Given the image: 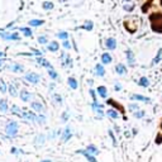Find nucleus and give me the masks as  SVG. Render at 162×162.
<instances>
[{"instance_id": "26", "label": "nucleus", "mask_w": 162, "mask_h": 162, "mask_svg": "<svg viewBox=\"0 0 162 162\" xmlns=\"http://www.w3.org/2000/svg\"><path fill=\"white\" fill-rule=\"evenodd\" d=\"M58 43L56 42V41H53V42H51L48 45V51H51V52H56V51H58Z\"/></svg>"}, {"instance_id": "2", "label": "nucleus", "mask_w": 162, "mask_h": 162, "mask_svg": "<svg viewBox=\"0 0 162 162\" xmlns=\"http://www.w3.org/2000/svg\"><path fill=\"white\" fill-rule=\"evenodd\" d=\"M5 133L9 137H15L18 133V123L14 122V120H9L7 127H5Z\"/></svg>"}, {"instance_id": "50", "label": "nucleus", "mask_w": 162, "mask_h": 162, "mask_svg": "<svg viewBox=\"0 0 162 162\" xmlns=\"http://www.w3.org/2000/svg\"><path fill=\"white\" fill-rule=\"evenodd\" d=\"M160 128H161V131H162V122H161V125H160Z\"/></svg>"}, {"instance_id": "3", "label": "nucleus", "mask_w": 162, "mask_h": 162, "mask_svg": "<svg viewBox=\"0 0 162 162\" xmlns=\"http://www.w3.org/2000/svg\"><path fill=\"white\" fill-rule=\"evenodd\" d=\"M0 37L5 41H19L20 38L18 36V33H8V32H3V29H0Z\"/></svg>"}, {"instance_id": "21", "label": "nucleus", "mask_w": 162, "mask_h": 162, "mask_svg": "<svg viewBox=\"0 0 162 162\" xmlns=\"http://www.w3.org/2000/svg\"><path fill=\"white\" fill-rule=\"evenodd\" d=\"M0 111L1 113H7L8 111V103L4 99H0Z\"/></svg>"}, {"instance_id": "17", "label": "nucleus", "mask_w": 162, "mask_h": 162, "mask_svg": "<svg viewBox=\"0 0 162 162\" xmlns=\"http://www.w3.org/2000/svg\"><path fill=\"white\" fill-rule=\"evenodd\" d=\"M67 84H69V86L71 87V89H73V90H76V89H77V86H79L77 80H76V79H73V77H69Z\"/></svg>"}, {"instance_id": "16", "label": "nucleus", "mask_w": 162, "mask_h": 162, "mask_svg": "<svg viewBox=\"0 0 162 162\" xmlns=\"http://www.w3.org/2000/svg\"><path fill=\"white\" fill-rule=\"evenodd\" d=\"M115 72L118 73V75H124V73L127 72L125 66L124 65H122V63H118L115 66Z\"/></svg>"}, {"instance_id": "15", "label": "nucleus", "mask_w": 162, "mask_h": 162, "mask_svg": "<svg viewBox=\"0 0 162 162\" xmlns=\"http://www.w3.org/2000/svg\"><path fill=\"white\" fill-rule=\"evenodd\" d=\"M95 73L98 76H104L105 75V70H104V67H103L101 63H98L95 66Z\"/></svg>"}, {"instance_id": "38", "label": "nucleus", "mask_w": 162, "mask_h": 162, "mask_svg": "<svg viewBox=\"0 0 162 162\" xmlns=\"http://www.w3.org/2000/svg\"><path fill=\"white\" fill-rule=\"evenodd\" d=\"M134 8V4H124V9L127 11H132Z\"/></svg>"}, {"instance_id": "43", "label": "nucleus", "mask_w": 162, "mask_h": 162, "mask_svg": "<svg viewBox=\"0 0 162 162\" xmlns=\"http://www.w3.org/2000/svg\"><path fill=\"white\" fill-rule=\"evenodd\" d=\"M109 135H110V137H111V139H113V144H114V146H117V141H115V138H114V134H113V132H109Z\"/></svg>"}, {"instance_id": "44", "label": "nucleus", "mask_w": 162, "mask_h": 162, "mask_svg": "<svg viewBox=\"0 0 162 162\" xmlns=\"http://www.w3.org/2000/svg\"><path fill=\"white\" fill-rule=\"evenodd\" d=\"M67 119H69V114L65 111V113L62 114V120H63V122H67Z\"/></svg>"}, {"instance_id": "40", "label": "nucleus", "mask_w": 162, "mask_h": 162, "mask_svg": "<svg viewBox=\"0 0 162 162\" xmlns=\"http://www.w3.org/2000/svg\"><path fill=\"white\" fill-rule=\"evenodd\" d=\"M131 110H133V111H137L138 110V104H129V107H128Z\"/></svg>"}, {"instance_id": "12", "label": "nucleus", "mask_w": 162, "mask_h": 162, "mask_svg": "<svg viewBox=\"0 0 162 162\" xmlns=\"http://www.w3.org/2000/svg\"><path fill=\"white\" fill-rule=\"evenodd\" d=\"M9 69L13 72H23V71H24V67H23L22 65H19V63H13Z\"/></svg>"}, {"instance_id": "18", "label": "nucleus", "mask_w": 162, "mask_h": 162, "mask_svg": "<svg viewBox=\"0 0 162 162\" xmlns=\"http://www.w3.org/2000/svg\"><path fill=\"white\" fill-rule=\"evenodd\" d=\"M77 153H80V155H84L85 157H86V160H89V162H96L95 157H93L91 155H89V153H87L86 151H82V149H79Z\"/></svg>"}, {"instance_id": "32", "label": "nucleus", "mask_w": 162, "mask_h": 162, "mask_svg": "<svg viewBox=\"0 0 162 162\" xmlns=\"http://www.w3.org/2000/svg\"><path fill=\"white\" fill-rule=\"evenodd\" d=\"M48 75L51 76V79H53V80H57V79H58L57 72H56L53 69H49V70H48Z\"/></svg>"}, {"instance_id": "48", "label": "nucleus", "mask_w": 162, "mask_h": 162, "mask_svg": "<svg viewBox=\"0 0 162 162\" xmlns=\"http://www.w3.org/2000/svg\"><path fill=\"white\" fill-rule=\"evenodd\" d=\"M41 162H52L51 160H43V161H41Z\"/></svg>"}, {"instance_id": "27", "label": "nucleus", "mask_w": 162, "mask_h": 162, "mask_svg": "<svg viewBox=\"0 0 162 162\" xmlns=\"http://www.w3.org/2000/svg\"><path fill=\"white\" fill-rule=\"evenodd\" d=\"M10 110H11V113L15 114V115L22 117V113H23V111L20 110V108L18 107V105H11V109H10Z\"/></svg>"}, {"instance_id": "45", "label": "nucleus", "mask_w": 162, "mask_h": 162, "mask_svg": "<svg viewBox=\"0 0 162 162\" xmlns=\"http://www.w3.org/2000/svg\"><path fill=\"white\" fill-rule=\"evenodd\" d=\"M20 152H22V151H19V149L14 148V147L11 148V153H13V155H18V153H20Z\"/></svg>"}, {"instance_id": "22", "label": "nucleus", "mask_w": 162, "mask_h": 162, "mask_svg": "<svg viewBox=\"0 0 162 162\" xmlns=\"http://www.w3.org/2000/svg\"><path fill=\"white\" fill-rule=\"evenodd\" d=\"M101 62L104 63V65L110 63L111 62V56L109 55V53H103L101 55Z\"/></svg>"}, {"instance_id": "33", "label": "nucleus", "mask_w": 162, "mask_h": 162, "mask_svg": "<svg viewBox=\"0 0 162 162\" xmlns=\"http://www.w3.org/2000/svg\"><path fill=\"white\" fill-rule=\"evenodd\" d=\"M48 42V38L46 36H39L38 37V43H41V45H46V43Z\"/></svg>"}, {"instance_id": "39", "label": "nucleus", "mask_w": 162, "mask_h": 162, "mask_svg": "<svg viewBox=\"0 0 162 162\" xmlns=\"http://www.w3.org/2000/svg\"><path fill=\"white\" fill-rule=\"evenodd\" d=\"M143 115H144V111H143V110L135 111V113H134V117H135V118H142Z\"/></svg>"}, {"instance_id": "47", "label": "nucleus", "mask_w": 162, "mask_h": 162, "mask_svg": "<svg viewBox=\"0 0 162 162\" xmlns=\"http://www.w3.org/2000/svg\"><path fill=\"white\" fill-rule=\"evenodd\" d=\"M114 89H115V91H119L120 89H122V86H120V84H115V86H114Z\"/></svg>"}, {"instance_id": "14", "label": "nucleus", "mask_w": 162, "mask_h": 162, "mask_svg": "<svg viewBox=\"0 0 162 162\" xmlns=\"http://www.w3.org/2000/svg\"><path fill=\"white\" fill-rule=\"evenodd\" d=\"M85 151L89 153V155H98V153H99V149L96 148V147L94 146V144H90V146H87Z\"/></svg>"}, {"instance_id": "23", "label": "nucleus", "mask_w": 162, "mask_h": 162, "mask_svg": "<svg viewBox=\"0 0 162 162\" xmlns=\"http://www.w3.org/2000/svg\"><path fill=\"white\" fill-rule=\"evenodd\" d=\"M138 85L142 87H148L149 86V80L147 77H141L139 81H138Z\"/></svg>"}, {"instance_id": "30", "label": "nucleus", "mask_w": 162, "mask_h": 162, "mask_svg": "<svg viewBox=\"0 0 162 162\" xmlns=\"http://www.w3.org/2000/svg\"><path fill=\"white\" fill-rule=\"evenodd\" d=\"M8 89H9V94H10L11 96H17V95H18V91H17V87L14 86L13 84L9 85V87H8Z\"/></svg>"}, {"instance_id": "35", "label": "nucleus", "mask_w": 162, "mask_h": 162, "mask_svg": "<svg viewBox=\"0 0 162 162\" xmlns=\"http://www.w3.org/2000/svg\"><path fill=\"white\" fill-rule=\"evenodd\" d=\"M93 22L91 20H86V23H85V25H84V28L86 29V31H91L93 29Z\"/></svg>"}, {"instance_id": "11", "label": "nucleus", "mask_w": 162, "mask_h": 162, "mask_svg": "<svg viewBox=\"0 0 162 162\" xmlns=\"http://www.w3.org/2000/svg\"><path fill=\"white\" fill-rule=\"evenodd\" d=\"M19 95H20V99H22L23 101H29V100H31V94H29V91L25 90V89H23L20 91Z\"/></svg>"}, {"instance_id": "51", "label": "nucleus", "mask_w": 162, "mask_h": 162, "mask_svg": "<svg viewBox=\"0 0 162 162\" xmlns=\"http://www.w3.org/2000/svg\"><path fill=\"white\" fill-rule=\"evenodd\" d=\"M0 56H4V53H1V52H0Z\"/></svg>"}, {"instance_id": "9", "label": "nucleus", "mask_w": 162, "mask_h": 162, "mask_svg": "<svg viewBox=\"0 0 162 162\" xmlns=\"http://www.w3.org/2000/svg\"><path fill=\"white\" fill-rule=\"evenodd\" d=\"M72 137V131L70 127H67L66 129L63 131V134H62V142H69V139Z\"/></svg>"}, {"instance_id": "24", "label": "nucleus", "mask_w": 162, "mask_h": 162, "mask_svg": "<svg viewBox=\"0 0 162 162\" xmlns=\"http://www.w3.org/2000/svg\"><path fill=\"white\" fill-rule=\"evenodd\" d=\"M37 61H38V63L39 65H42V66H45V67H47V69H52V66H51V63L48 62V61L46 60V58H37Z\"/></svg>"}, {"instance_id": "19", "label": "nucleus", "mask_w": 162, "mask_h": 162, "mask_svg": "<svg viewBox=\"0 0 162 162\" xmlns=\"http://www.w3.org/2000/svg\"><path fill=\"white\" fill-rule=\"evenodd\" d=\"M107 115L110 117L111 119H118L119 118V114L117 113L115 109H109V110H107Z\"/></svg>"}, {"instance_id": "36", "label": "nucleus", "mask_w": 162, "mask_h": 162, "mask_svg": "<svg viewBox=\"0 0 162 162\" xmlns=\"http://www.w3.org/2000/svg\"><path fill=\"white\" fill-rule=\"evenodd\" d=\"M53 99L56 100V103H57L58 105L62 104V99H61V96L58 95V94H53Z\"/></svg>"}, {"instance_id": "13", "label": "nucleus", "mask_w": 162, "mask_h": 162, "mask_svg": "<svg viewBox=\"0 0 162 162\" xmlns=\"http://www.w3.org/2000/svg\"><path fill=\"white\" fill-rule=\"evenodd\" d=\"M28 24L32 25V27H39V25L45 24V20H42V19H32V20H29L28 22Z\"/></svg>"}, {"instance_id": "20", "label": "nucleus", "mask_w": 162, "mask_h": 162, "mask_svg": "<svg viewBox=\"0 0 162 162\" xmlns=\"http://www.w3.org/2000/svg\"><path fill=\"white\" fill-rule=\"evenodd\" d=\"M96 90H98L99 95L101 96L103 99H105V98H107V95H108V90H107V87H105V86H99Z\"/></svg>"}, {"instance_id": "5", "label": "nucleus", "mask_w": 162, "mask_h": 162, "mask_svg": "<svg viewBox=\"0 0 162 162\" xmlns=\"http://www.w3.org/2000/svg\"><path fill=\"white\" fill-rule=\"evenodd\" d=\"M125 55H127V62H128V65L131 67H133L135 63V57H134L133 51H132V49H127Z\"/></svg>"}, {"instance_id": "34", "label": "nucleus", "mask_w": 162, "mask_h": 162, "mask_svg": "<svg viewBox=\"0 0 162 162\" xmlns=\"http://www.w3.org/2000/svg\"><path fill=\"white\" fill-rule=\"evenodd\" d=\"M20 31L24 33L25 37H31V36H32V31H31L29 28H20Z\"/></svg>"}, {"instance_id": "31", "label": "nucleus", "mask_w": 162, "mask_h": 162, "mask_svg": "<svg viewBox=\"0 0 162 162\" xmlns=\"http://www.w3.org/2000/svg\"><path fill=\"white\" fill-rule=\"evenodd\" d=\"M42 7H43V9H46V10H52L53 9V3H51V1H45L42 4Z\"/></svg>"}, {"instance_id": "10", "label": "nucleus", "mask_w": 162, "mask_h": 162, "mask_svg": "<svg viewBox=\"0 0 162 162\" xmlns=\"http://www.w3.org/2000/svg\"><path fill=\"white\" fill-rule=\"evenodd\" d=\"M105 46H107V48H109V49H115L117 48V41L114 39V38H108L107 42H105Z\"/></svg>"}, {"instance_id": "49", "label": "nucleus", "mask_w": 162, "mask_h": 162, "mask_svg": "<svg viewBox=\"0 0 162 162\" xmlns=\"http://www.w3.org/2000/svg\"><path fill=\"white\" fill-rule=\"evenodd\" d=\"M3 62H4V61H3L1 58H0V66H1V65H3Z\"/></svg>"}, {"instance_id": "4", "label": "nucleus", "mask_w": 162, "mask_h": 162, "mask_svg": "<svg viewBox=\"0 0 162 162\" xmlns=\"http://www.w3.org/2000/svg\"><path fill=\"white\" fill-rule=\"evenodd\" d=\"M24 79L27 81L29 82H32V84H38L41 80V77H39V75L36 72H27L25 73V76H24Z\"/></svg>"}, {"instance_id": "46", "label": "nucleus", "mask_w": 162, "mask_h": 162, "mask_svg": "<svg viewBox=\"0 0 162 162\" xmlns=\"http://www.w3.org/2000/svg\"><path fill=\"white\" fill-rule=\"evenodd\" d=\"M90 94H91V96H93L94 101H98V100H96V96H95V91H94V90H90Z\"/></svg>"}, {"instance_id": "37", "label": "nucleus", "mask_w": 162, "mask_h": 162, "mask_svg": "<svg viewBox=\"0 0 162 162\" xmlns=\"http://www.w3.org/2000/svg\"><path fill=\"white\" fill-rule=\"evenodd\" d=\"M155 142H156V144H161V143H162V133H158V134H157V137H156Z\"/></svg>"}, {"instance_id": "42", "label": "nucleus", "mask_w": 162, "mask_h": 162, "mask_svg": "<svg viewBox=\"0 0 162 162\" xmlns=\"http://www.w3.org/2000/svg\"><path fill=\"white\" fill-rule=\"evenodd\" d=\"M149 5H151V3H148V4H144L143 7H142V11L143 13H147V9L149 8Z\"/></svg>"}, {"instance_id": "1", "label": "nucleus", "mask_w": 162, "mask_h": 162, "mask_svg": "<svg viewBox=\"0 0 162 162\" xmlns=\"http://www.w3.org/2000/svg\"><path fill=\"white\" fill-rule=\"evenodd\" d=\"M149 22H151V28L156 33H162V13L156 11L149 15Z\"/></svg>"}, {"instance_id": "7", "label": "nucleus", "mask_w": 162, "mask_h": 162, "mask_svg": "<svg viewBox=\"0 0 162 162\" xmlns=\"http://www.w3.org/2000/svg\"><path fill=\"white\" fill-rule=\"evenodd\" d=\"M131 99L132 100H137V101H143V103H149L151 101V99L149 98H146V96L139 95V94H133V95H131Z\"/></svg>"}, {"instance_id": "28", "label": "nucleus", "mask_w": 162, "mask_h": 162, "mask_svg": "<svg viewBox=\"0 0 162 162\" xmlns=\"http://www.w3.org/2000/svg\"><path fill=\"white\" fill-rule=\"evenodd\" d=\"M56 37L61 38V39H63V41H67V38H69V33H67L66 31L65 32H58V33L56 34Z\"/></svg>"}, {"instance_id": "29", "label": "nucleus", "mask_w": 162, "mask_h": 162, "mask_svg": "<svg viewBox=\"0 0 162 162\" xmlns=\"http://www.w3.org/2000/svg\"><path fill=\"white\" fill-rule=\"evenodd\" d=\"M7 91H8V86H7V84H5V81H4V80H1V79H0V93L5 94Z\"/></svg>"}, {"instance_id": "8", "label": "nucleus", "mask_w": 162, "mask_h": 162, "mask_svg": "<svg viewBox=\"0 0 162 162\" xmlns=\"http://www.w3.org/2000/svg\"><path fill=\"white\" fill-rule=\"evenodd\" d=\"M31 105H32V109H33V110L38 111V113H45V107H43L39 101H33Z\"/></svg>"}, {"instance_id": "6", "label": "nucleus", "mask_w": 162, "mask_h": 162, "mask_svg": "<svg viewBox=\"0 0 162 162\" xmlns=\"http://www.w3.org/2000/svg\"><path fill=\"white\" fill-rule=\"evenodd\" d=\"M107 103L109 105H111V107H114L115 109H118V110L120 111V113L122 114H125V110H124V107H123V105H120L119 103H117L115 100H113V99H108L107 100Z\"/></svg>"}, {"instance_id": "41", "label": "nucleus", "mask_w": 162, "mask_h": 162, "mask_svg": "<svg viewBox=\"0 0 162 162\" xmlns=\"http://www.w3.org/2000/svg\"><path fill=\"white\" fill-rule=\"evenodd\" d=\"M62 45H63L65 48H67V49H70V48H71V45H70V42H69V41H63V43H62Z\"/></svg>"}, {"instance_id": "25", "label": "nucleus", "mask_w": 162, "mask_h": 162, "mask_svg": "<svg viewBox=\"0 0 162 162\" xmlns=\"http://www.w3.org/2000/svg\"><path fill=\"white\" fill-rule=\"evenodd\" d=\"M162 60V48L161 49H158L157 51V55H156V57L153 58V61H152V65H156V63H158L160 61Z\"/></svg>"}]
</instances>
